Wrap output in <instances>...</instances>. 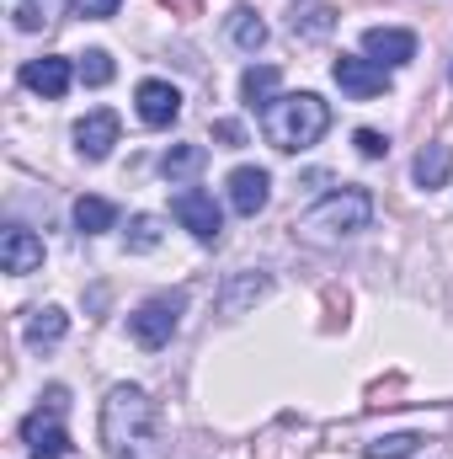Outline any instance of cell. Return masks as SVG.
<instances>
[{"label": "cell", "instance_id": "obj_1", "mask_svg": "<svg viewBox=\"0 0 453 459\" xmlns=\"http://www.w3.org/2000/svg\"><path fill=\"white\" fill-rule=\"evenodd\" d=\"M102 444L113 459H166L160 406L139 385H113L102 401Z\"/></svg>", "mask_w": 453, "mask_h": 459}, {"label": "cell", "instance_id": "obj_2", "mask_svg": "<svg viewBox=\"0 0 453 459\" xmlns=\"http://www.w3.org/2000/svg\"><path fill=\"white\" fill-rule=\"evenodd\" d=\"M326 128H331V108H326L315 91H288V97H278V102L261 113V134H267V144L283 150V155H299V150L321 144Z\"/></svg>", "mask_w": 453, "mask_h": 459}, {"label": "cell", "instance_id": "obj_3", "mask_svg": "<svg viewBox=\"0 0 453 459\" xmlns=\"http://www.w3.org/2000/svg\"><path fill=\"white\" fill-rule=\"evenodd\" d=\"M368 220H373V198L363 187H337V193H326L315 209H304L294 220V235L304 246H341L346 235L368 230Z\"/></svg>", "mask_w": 453, "mask_h": 459}, {"label": "cell", "instance_id": "obj_4", "mask_svg": "<svg viewBox=\"0 0 453 459\" xmlns=\"http://www.w3.org/2000/svg\"><path fill=\"white\" fill-rule=\"evenodd\" d=\"M21 444H27V455L32 459H64L70 455V433H64V390H59V385L43 395L38 411L21 417Z\"/></svg>", "mask_w": 453, "mask_h": 459}, {"label": "cell", "instance_id": "obj_5", "mask_svg": "<svg viewBox=\"0 0 453 459\" xmlns=\"http://www.w3.org/2000/svg\"><path fill=\"white\" fill-rule=\"evenodd\" d=\"M182 310H187V294L182 289H171V294H150L133 316H128V332H133V342L139 347H166L176 337V326H182Z\"/></svg>", "mask_w": 453, "mask_h": 459}, {"label": "cell", "instance_id": "obj_6", "mask_svg": "<svg viewBox=\"0 0 453 459\" xmlns=\"http://www.w3.org/2000/svg\"><path fill=\"white\" fill-rule=\"evenodd\" d=\"M171 214H176L182 230H192V240H203V246H214L225 235V214H219L214 193H203V187H182L171 198Z\"/></svg>", "mask_w": 453, "mask_h": 459}, {"label": "cell", "instance_id": "obj_7", "mask_svg": "<svg viewBox=\"0 0 453 459\" xmlns=\"http://www.w3.org/2000/svg\"><path fill=\"white\" fill-rule=\"evenodd\" d=\"M331 75H337V86L352 102H368V97H384L389 91V70L373 65L368 54H341L337 65H331Z\"/></svg>", "mask_w": 453, "mask_h": 459}, {"label": "cell", "instance_id": "obj_8", "mask_svg": "<svg viewBox=\"0 0 453 459\" xmlns=\"http://www.w3.org/2000/svg\"><path fill=\"white\" fill-rule=\"evenodd\" d=\"M267 198H272V177L261 166H235L229 171V209L240 220H256L267 209Z\"/></svg>", "mask_w": 453, "mask_h": 459}, {"label": "cell", "instance_id": "obj_9", "mask_svg": "<svg viewBox=\"0 0 453 459\" xmlns=\"http://www.w3.org/2000/svg\"><path fill=\"white\" fill-rule=\"evenodd\" d=\"M363 54H368L373 65H384V70L411 65V59H416V32H406V27H368V32H363Z\"/></svg>", "mask_w": 453, "mask_h": 459}, {"label": "cell", "instance_id": "obj_10", "mask_svg": "<svg viewBox=\"0 0 453 459\" xmlns=\"http://www.w3.org/2000/svg\"><path fill=\"white\" fill-rule=\"evenodd\" d=\"M133 102H139V117H144L150 128H171V123L182 117V91H176L171 81H139Z\"/></svg>", "mask_w": 453, "mask_h": 459}, {"label": "cell", "instance_id": "obj_11", "mask_svg": "<svg viewBox=\"0 0 453 459\" xmlns=\"http://www.w3.org/2000/svg\"><path fill=\"white\" fill-rule=\"evenodd\" d=\"M117 144V113L113 108H97V113H86L75 123V150L86 155V160H107Z\"/></svg>", "mask_w": 453, "mask_h": 459}, {"label": "cell", "instance_id": "obj_12", "mask_svg": "<svg viewBox=\"0 0 453 459\" xmlns=\"http://www.w3.org/2000/svg\"><path fill=\"white\" fill-rule=\"evenodd\" d=\"M21 81H27V91H38V97L59 102V97L70 91V81H75V65H70V59H59V54H43V59H32V65L21 70Z\"/></svg>", "mask_w": 453, "mask_h": 459}, {"label": "cell", "instance_id": "obj_13", "mask_svg": "<svg viewBox=\"0 0 453 459\" xmlns=\"http://www.w3.org/2000/svg\"><path fill=\"white\" fill-rule=\"evenodd\" d=\"M0 267H5V273H16V278L38 273V267H43V240H38L32 230L11 225L5 235H0Z\"/></svg>", "mask_w": 453, "mask_h": 459}, {"label": "cell", "instance_id": "obj_14", "mask_svg": "<svg viewBox=\"0 0 453 459\" xmlns=\"http://www.w3.org/2000/svg\"><path fill=\"white\" fill-rule=\"evenodd\" d=\"M453 171V144H427L416 160H411V177H416V187H443Z\"/></svg>", "mask_w": 453, "mask_h": 459}, {"label": "cell", "instance_id": "obj_15", "mask_svg": "<svg viewBox=\"0 0 453 459\" xmlns=\"http://www.w3.org/2000/svg\"><path fill=\"white\" fill-rule=\"evenodd\" d=\"M64 332H70V316L59 305H43V310L27 316V347H54L64 342Z\"/></svg>", "mask_w": 453, "mask_h": 459}, {"label": "cell", "instance_id": "obj_16", "mask_svg": "<svg viewBox=\"0 0 453 459\" xmlns=\"http://www.w3.org/2000/svg\"><path fill=\"white\" fill-rule=\"evenodd\" d=\"M278 81H283V75H278L272 65H251V70L240 75V97H245V108H261V113H267V108L278 102Z\"/></svg>", "mask_w": 453, "mask_h": 459}, {"label": "cell", "instance_id": "obj_17", "mask_svg": "<svg viewBox=\"0 0 453 459\" xmlns=\"http://www.w3.org/2000/svg\"><path fill=\"white\" fill-rule=\"evenodd\" d=\"M203 160H209L203 144H192V139H187V144H171V150L160 155V177H166V182H187V177L203 171Z\"/></svg>", "mask_w": 453, "mask_h": 459}, {"label": "cell", "instance_id": "obj_18", "mask_svg": "<svg viewBox=\"0 0 453 459\" xmlns=\"http://www.w3.org/2000/svg\"><path fill=\"white\" fill-rule=\"evenodd\" d=\"M288 27H294V38H326L337 27V11L326 0H310V5H294L288 11Z\"/></svg>", "mask_w": 453, "mask_h": 459}, {"label": "cell", "instance_id": "obj_19", "mask_svg": "<svg viewBox=\"0 0 453 459\" xmlns=\"http://www.w3.org/2000/svg\"><path fill=\"white\" fill-rule=\"evenodd\" d=\"M229 43L245 48V54H256V48L267 43V22H261L251 5H235V11H229Z\"/></svg>", "mask_w": 453, "mask_h": 459}, {"label": "cell", "instance_id": "obj_20", "mask_svg": "<svg viewBox=\"0 0 453 459\" xmlns=\"http://www.w3.org/2000/svg\"><path fill=\"white\" fill-rule=\"evenodd\" d=\"M117 225V204H107V198H75V230L81 235H102V230Z\"/></svg>", "mask_w": 453, "mask_h": 459}, {"label": "cell", "instance_id": "obj_21", "mask_svg": "<svg viewBox=\"0 0 453 459\" xmlns=\"http://www.w3.org/2000/svg\"><path fill=\"white\" fill-rule=\"evenodd\" d=\"M75 75H81V86H107V81L117 75V65H113L107 48H86L81 65H75Z\"/></svg>", "mask_w": 453, "mask_h": 459}, {"label": "cell", "instance_id": "obj_22", "mask_svg": "<svg viewBox=\"0 0 453 459\" xmlns=\"http://www.w3.org/2000/svg\"><path fill=\"white\" fill-rule=\"evenodd\" d=\"M422 449V433H389L379 444H368V459H411Z\"/></svg>", "mask_w": 453, "mask_h": 459}, {"label": "cell", "instance_id": "obj_23", "mask_svg": "<svg viewBox=\"0 0 453 459\" xmlns=\"http://www.w3.org/2000/svg\"><path fill=\"white\" fill-rule=\"evenodd\" d=\"M261 294H267V278H261V273H245V278H235V289L225 294V310L235 316L240 305H251V299H261Z\"/></svg>", "mask_w": 453, "mask_h": 459}, {"label": "cell", "instance_id": "obj_24", "mask_svg": "<svg viewBox=\"0 0 453 459\" xmlns=\"http://www.w3.org/2000/svg\"><path fill=\"white\" fill-rule=\"evenodd\" d=\"M155 246H160V220L155 214H139L128 225V251H155Z\"/></svg>", "mask_w": 453, "mask_h": 459}, {"label": "cell", "instance_id": "obj_25", "mask_svg": "<svg viewBox=\"0 0 453 459\" xmlns=\"http://www.w3.org/2000/svg\"><path fill=\"white\" fill-rule=\"evenodd\" d=\"M352 144H357V155H363V160H384V155H389V139H384L379 128H357V134H352Z\"/></svg>", "mask_w": 453, "mask_h": 459}, {"label": "cell", "instance_id": "obj_26", "mask_svg": "<svg viewBox=\"0 0 453 459\" xmlns=\"http://www.w3.org/2000/svg\"><path fill=\"white\" fill-rule=\"evenodd\" d=\"M117 5H123V0H70L64 11H70V16H86V22H102V16H117Z\"/></svg>", "mask_w": 453, "mask_h": 459}, {"label": "cell", "instance_id": "obj_27", "mask_svg": "<svg viewBox=\"0 0 453 459\" xmlns=\"http://www.w3.org/2000/svg\"><path fill=\"white\" fill-rule=\"evenodd\" d=\"M214 139H219V144H229V150H235V144H245V128H240L235 117H219V123H214Z\"/></svg>", "mask_w": 453, "mask_h": 459}, {"label": "cell", "instance_id": "obj_28", "mask_svg": "<svg viewBox=\"0 0 453 459\" xmlns=\"http://www.w3.org/2000/svg\"><path fill=\"white\" fill-rule=\"evenodd\" d=\"M16 27H21V32H38V27H43V11H38V5H16Z\"/></svg>", "mask_w": 453, "mask_h": 459}]
</instances>
